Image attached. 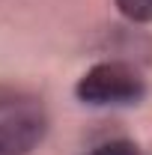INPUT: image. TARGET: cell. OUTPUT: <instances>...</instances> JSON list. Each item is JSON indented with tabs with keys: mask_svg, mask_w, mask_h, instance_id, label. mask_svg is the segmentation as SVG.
<instances>
[{
	"mask_svg": "<svg viewBox=\"0 0 152 155\" xmlns=\"http://www.w3.org/2000/svg\"><path fill=\"white\" fill-rule=\"evenodd\" d=\"M84 155H140V149L128 140H111V143H101L93 152H84Z\"/></svg>",
	"mask_w": 152,
	"mask_h": 155,
	"instance_id": "cell-4",
	"label": "cell"
},
{
	"mask_svg": "<svg viewBox=\"0 0 152 155\" xmlns=\"http://www.w3.org/2000/svg\"><path fill=\"white\" fill-rule=\"evenodd\" d=\"M45 116L15 114L0 122V155H30L45 137Z\"/></svg>",
	"mask_w": 152,
	"mask_h": 155,
	"instance_id": "cell-2",
	"label": "cell"
},
{
	"mask_svg": "<svg viewBox=\"0 0 152 155\" xmlns=\"http://www.w3.org/2000/svg\"><path fill=\"white\" fill-rule=\"evenodd\" d=\"M143 93H146V84H143L140 72L128 63H119V60L93 66L75 84V96L84 104H95V107H101V104H134L143 98Z\"/></svg>",
	"mask_w": 152,
	"mask_h": 155,
	"instance_id": "cell-1",
	"label": "cell"
},
{
	"mask_svg": "<svg viewBox=\"0 0 152 155\" xmlns=\"http://www.w3.org/2000/svg\"><path fill=\"white\" fill-rule=\"evenodd\" d=\"M116 9L128 21H137V24L152 21V0H116Z\"/></svg>",
	"mask_w": 152,
	"mask_h": 155,
	"instance_id": "cell-3",
	"label": "cell"
},
{
	"mask_svg": "<svg viewBox=\"0 0 152 155\" xmlns=\"http://www.w3.org/2000/svg\"><path fill=\"white\" fill-rule=\"evenodd\" d=\"M6 104H12V93L0 87V107H6Z\"/></svg>",
	"mask_w": 152,
	"mask_h": 155,
	"instance_id": "cell-5",
	"label": "cell"
}]
</instances>
